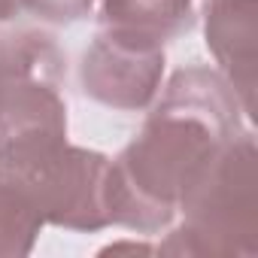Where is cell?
I'll use <instances>...</instances> for the list:
<instances>
[{
    "label": "cell",
    "mask_w": 258,
    "mask_h": 258,
    "mask_svg": "<svg viewBox=\"0 0 258 258\" xmlns=\"http://www.w3.org/2000/svg\"><path fill=\"white\" fill-rule=\"evenodd\" d=\"M243 106L219 70L185 67L170 76L140 134L106 170V216L137 234H164L188 191L237 140Z\"/></svg>",
    "instance_id": "1"
},
{
    "label": "cell",
    "mask_w": 258,
    "mask_h": 258,
    "mask_svg": "<svg viewBox=\"0 0 258 258\" xmlns=\"http://www.w3.org/2000/svg\"><path fill=\"white\" fill-rule=\"evenodd\" d=\"M161 255H258V152L246 131L231 140L210 173L179 204Z\"/></svg>",
    "instance_id": "2"
},
{
    "label": "cell",
    "mask_w": 258,
    "mask_h": 258,
    "mask_svg": "<svg viewBox=\"0 0 258 258\" xmlns=\"http://www.w3.org/2000/svg\"><path fill=\"white\" fill-rule=\"evenodd\" d=\"M109 158L67 137H37L0 146V182L13 185L43 219L67 231H103Z\"/></svg>",
    "instance_id": "3"
},
{
    "label": "cell",
    "mask_w": 258,
    "mask_h": 258,
    "mask_svg": "<svg viewBox=\"0 0 258 258\" xmlns=\"http://www.w3.org/2000/svg\"><path fill=\"white\" fill-rule=\"evenodd\" d=\"M64 55L49 34H0V146L67 137Z\"/></svg>",
    "instance_id": "4"
},
{
    "label": "cell",
    "mask_w": 258,
    "mask_h": 258,
    "mask_svg": "<svg viewBox=\"0 0 258 258\" xmlns=\"http://www.w3.org/2000/svg\"><path fill=\"white\" fill-rule=\"evenodd\" d=\"M164 76V46L100 28L79 64L82 91L100 106L143 112L155 103Z\"/></svg>",
    "instance_id": "5"
},
{
    "label": "cell",
    "mask_w": 258,
    "mask_h": 258,
    "mask_svg": "<svg viewBox=\"0 0 258 258\" xmlns=\"http://www.w3.org/2000/svg\"><path fill=\"white\" fill-rule=\"evenodd\" d=\"M204 31L219 73L234 88L246 118H252L258 85V0H207Z\"/></svg>",
    "instance_id": "6"
},
{
    "label": "cell",
    "mask_w": 258,
    "mask_h": 258,
    "mask_svg": "<svg viewBox=\"0 0 258 258\" xmlns=\"http://www.w3.org/2000/svg\"><path fill=\"white\" fill-rule=\"evenodd\" d=\"M195 25V0H103L100 28L149 43H170Z\"/></svg>",
    "instance_id": "7"
},
{
    "label": "cell",
    "mask_w": 258,
    "mask_h": 258,
    "mask_svg": "<svg viewBox=\"0 0 258 258\" xmlns=\"http://www.w3.org/2000/svg\"><path fill=\"white\" fill-rule=\"evenodd\" d=\"M43 231L37 210L7 182H0V258H25Z\"/></svg>",
    "instance_id": "8"
},
{
    "label": "cell",
    "mask_w": 258,
    "mask_h": 258,
    "mask_svg": "<svg viewBox=\"0 0 258 258\" xmlns=\"http://www.w3.org/2000/svg\"><path fill=\"white\" fill-rule=\"evenodd\" d=\"M22 10L49 25H70L91 16L94 0H22Z\"/></svg>",
    "instance_id": "9"
},
{
    "label": "cell",
    "mask_w": 258,
    "mask_h": 258,
    "mask_svg": "<svg viewBox=\"0 0 258 258\" xmlns=\"http://www.w3.org/2000/svg\"><path fill=\"white\" fill-rule=\"evenodd\" d=\"M19 13H22V0H0V25L13 22Z\"/></svg>",
    "instance_id": "10"
},
{
    "label": "cell",
    "mask_w": 258,
    "mask_h": 258,
    "mask_svg": "<svg viewBox=\"0 0 258 258\" xmlns=\"http://www.w3.org/2000/svg\"><path fill=\"white\" fill-rule=\"evenodd\" d=\"M106 252H149V246H137V243H118V246H109Z\"/></svg>",
    "instance_id": "11"
}]
</instances>
